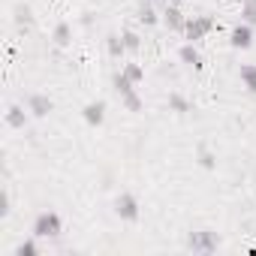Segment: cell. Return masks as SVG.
<instances>
[{
  "mask_svg": "<svg viewBox=\"0 0 256 256\" xmlns=\"http://www.w3.org/2000/svg\"><path fill=\"white\" fill-rule=\"evenodd\" d=\"M36 238V235H34ZM34 238H28V241H22L18 247H16V256H40V247H36V241Z\"/></svg>",
  "mask_w": 256,
  "mask_h": 256,
  "instance_id": "7402d4cb",
  "label": "cell"
},
{
  "mask_svg": "<svg viewBox=\"0 0 256 256\" xmlns=\"http://www.w3.org/2000/svg\"><path fill=\"white\" fill-rule=\"evenodd\" d=\"M78 22H82V28H90V24H94V12H82Z\"/></svg>",
  "mask_w": 256,
  "mask_h": 256,
  "instance_id": "cb8c5ba5",
  "label": "cell"
},
{
  "mask_svg": "<svg viewBox=\"0 0 256 256\" xmlns=\"http://www.w3.org/2000/svg\"><path fill=\"white\" fill-rule=\"evenodd\" d=\"M120 72L130 78L133 84H139V82L145 78V66H142V64H124V70H120Z\"/></svg>",
  "mask_w": 256,
  "mask_h": 256,
  "instance_id": "d6986e66",
  "label": "cell"
},
{
  "mask_svg": "<svg viewBox=\"0 0 256 256\" xmlns=\"http://www.w3.org/2000/svg\"><path fill=\"white\" fill-rule=\"evenodd\" d=\"M184 247H187L190 253H202V256H208V253H214V250L220 247V235L211 232V229H199V232H190V235H187Z\"/></svg>",
  "mask_w": 256,
  "mask_h": 256,
  "instance_id": "6da1fadb",
  "label": "cell"
},
{
  "mask_svg": "<svg viewBox=\"0 0 256 256\" xmlns=\"http://www.w3.org/2000/svg\"><path fill=\"white\" fill-rule=\"evenodd\" d=\"M82 118H84V124L100 126V124L106 120V100H90V102L82 108Z\"/></svg>",
  "mask_w": 256,
  "mask_h": 256,
  "instance_id": "52a82bcc",
  "label": "cell"
},
{
  "mask_svg": "<svg viewBox=\"0 0 256 256\" xmlns=\"http://www.w3.org/2000/svg\"><path fill=\"white\" fill-rule=\"evenodd\" d=\"M166 106H169V112H175V114H187V112H193V102H190L184 94H178V90L169 94V102H166Z\"/></svg>",
  "mask_w": 256,
  "mask_h": 256,
  "instance_id": "5bb4252c",
  "label": "cell"
},
{
  "mask_svg": "<svg viewBox=\"0 0 256 256\" xmlns=\"http://www.w3.org/2000/svg\"><path fill=\"white\" fill-rule=\"evenodd\" d=\"M120 102H124L126 112H142V96L136 94V88L126 90V94H120Z\"/></svg>",
  "mask_w": 256,
  "mask_h": 256,
  "instance_id": "ac0fdd59",
  "label": "cell"
},
{
  "mask_svg": "<svg viewBox=\"0 0 256 256\" xmlns=\"http://www.w3.org/2000/svg\"><path fill=\"white\" fill-rule=\"evenodd\" d=\"M12 22H16V28L24 34V30H30L34 28V10H30V4H16V10H12Z\"/></svg>",
  "mask_w": 256,
  "mask_h": 256,
  "instance_id": "30bf717a",
  "label": "cell"
},
{
  "mask_svg": "<svg viewBox=\"0 0 256 256\" xmlns=\"http://www.w3.org/2000/svg\"><path fill=\"white\" fill-rule=\"evenodd\" d=\"M196 160H199L202 169H214V166H217V154H214L208 145H199V148H196Z\"/></svg>",
  "mask_w": 256,
  "mask_h": 256,
  "instance_id": "e0dca14e",
  "label": "cell"
},
{
  "mask_svg": "<svg viewBox=\"0 0 256 256\" xmlns=\"http://www.w3.org/2000/svg\"><path fill=\"white\" fill-rule=\"evenodd\" d=\"M28 118H30L28 106L12 102V106L6 108V126H12V130H24V126H28Z\"/></svg>",
  "mask_w": 256,
  "mask_h": 256,
  "instance_id": "9c48e42d",
  "label": "cell"
},
{
  "mask_svg": "<svg viewBox=\"0 0 256 256\" xmlns=\"http://www.w3.org/2000/svg\"><path fill=\"white\" fill-rule=\"evenodd\" d=\"M241 22L256 24V0H241Z\"/></svg>",
  "mask_w": 256,
  "mask_h": 256,
  "instance_id": "ffe728a7",
  "label": "cell"
},
{
  "mask_svg": "<svg viewBox=\"0 0 256 256\" xmlns=\"http://www.w3.org/2000/svg\"><path fill=\"white\" fill-rule=\"evenodd\" d=\"M12 208H10V190H4L0 193V217H6Z\"/></svg>",
  "mask_w": 256,
  "mask_h": 256,
  "instance_id": "603a6c76",
  "label": "cell"
},
{
  "mask_svg": "<svg viewBox=\"0 0 256 256\" xmlns=\"http://www.w3.org/2000/svg\"><path fill=\"white\" fill-rule=\"evenodd\" d=\"M211 30H214V18H211V16H193V18H187V24H184V40H187V42H199V40H205Z\"/></svg>",
  "mask_w": 256,
  "mask_h": 256,
  "instance_id": "3957f363",
  "label": "cell"
},
{
  "mask_svg": "<svg viewBox=\"0 0 256 256\" xmlns=\"http://www.w3.org/2000/svg\"><path fill=\"white\" fill-rule=\"evenodd\" d=\"M166 4H169V0H166Z\"/></svg>",
  "mask_w": 256,
  "mask_h": 256,
  "instance_id": "d4e9b609",
  "label": "cell"
},
{
  "mask_svg": "<svg viewBox=\"0 0 256 256\" xmlns=\"http://www.w3.org/2000/svg\"><path fill=\"white\" fill-rule=\"evenodd\" d=\"M120 36H124V46H126V52H139V48H142V36H139L136 30H124Z\"/></svg>",
  "mask_w": 256,
  "mask_h": 256,
  "instance_id": "44dd1931",
  "label": "cell"
},
{
  "mask_svg": "<svg viewBox=\"0 0 256 256\" xmlns=\"http://www.w3.org/2000/svg\"><path fill=\"white\" fill-rule=\"evenodd\" d=\"M136 18H139L145 28H154V24L163 18V12H157V6L151 4V0H142V4L136 6Z\"/></svg>",
  "mask_w": 256,
  "mask_h": 256,
  "instance_id": "7c38bea8",
  "label": "cell"
},
{
  "mask_svg": "<svg viewBox=\"0 0 256 256\" xmlns=\"http://www.w3.org/2000/svg\"><path fill=\"white\" fill-rule=\"evenodd\" d=\"M229 46L238 48V52H247V48L253 46V24L238 22V24L232 28V34H229Z\"/></svg>",
  "mask_w": 256,
  "mask_h": 256,
  "instance_id": "5b68a950",
  "label": "cell"
},
{
  "mask_svg": "<svg viewBox=\"0 0 256 256\" xmlns=\"http://www.w3.org/2000/svg\"><path fill=\"white\" fill-rule=\"evenodd\" d=\"M60 229H64V223H60L58 211H40L36 220H34V235L36 238H58Z\"/></svg>",
  "mask_w": 256,
  "mask_h": 256,
  "instance_id": "7a4b0ae2",
  "label": "cell"
},
{
  "mask_svg": "<svg viewBox=\"0 0 256 256\" xmlns=\"http://www.w3.org/2000/svg\"><path fill=\"white\" fill-rule=\"evenodd\" d=\"M52 42H54L58 48H70V46H72V28H70L66 22L54 24V30H52Z\"/></svg>",
  "mask_w": 256,
  "mask_h": 256,
  "instance_id": "4fadbf2b",
  "label": "cell"
},
{
  "mask_svg": "<svg viewBox=\"0 0 256 256\" xmlns=\"http://www.w3.org/2000/svg\"><path fill=\"white\" fill-rule=\"evenodd\" d=\"M163 24L169 28V30H175V34H184V24H187V16L178 10V6H172V4H166V10H163Z\"/></svg>",
  "mask_w": 256,
  "mask_h": 256,
  "instance_id": "ba28073f",
  "label": "cell"
},
{
  "mask_svg": "<svg viewBox=\"0 0 256 256\" xmlns=\"http://www.w3.org/2000/svg\"><path fill=\"white\" fill-rule=\"evenodd\" d=\"M238 76H241V84H244L250 94H256V64H244V66L238 70Z\"/></svg>",
  "mask_w": 256,
  "mask_h": 256,
  "instance_id": "2e32d148",
  "label": "cell"
},
{
  "mask_svg": "<svg viewBox=\"0 0 256 256\" xmlns=\"http://www.w3.org/2000/svg\"><path fill=\"white\" fill-rule=\"evenodd\" d=\"M106 52H108L112 58H124V54H126L124 36H120V34H108V36H106Z\"/></svg>",
  "mask_w": 256,
  "mask_h": 256,
  "instance_id": "9a60e30c",
  "label": "cell"
},
{
  "mask_svg": "<svg viewBox=\"0 0 256 256\" xmlns=\"http://www.w3.org/2000/svg\"><path fill=\"white\" fill-rule=\"evenodd\" d=\"M114 214H118L120 220H126V223L139 220V199H136L133 193H120V196L114 199Z\"/></svg>",
  "mask_w": 256,
  "mask_h": 256,
  "instance_id": "277c9868",
  "label": "cell"
},
{
  "mask_svg": "<svg viewBox=\"0 0 256 256\" xmlns=\"http://www.w3.org/2000/svg\"><path fill=\"white\" fill-rule=\"evenodd\" d=\"M24 106H28V112H30L34 118H46V114H52V108H54V102H52L46 94H30Z\"/></svg>",
  "mask_w": 256,
  "mask_h": 256,
  "instance_id": "8992f818",
  "label": "cell"
},
{
  "mask_svg": "<svg viewBox=\"0 0 256 256\" xmlns=\"http://www.w3.org/2000/svg\"><path fill=\"white\" fill-rule=\"evenodd\" d=\"M178 58H181V64H187V66H193V70H202V66H205L202 52L196 48V42H184V46L178 48Z\"/></svg>",
  "mask_w": 256,
  "mask_h": 256,
  "instance_id": "8fae6325",
  "label": "cell"
}]
</instances>
